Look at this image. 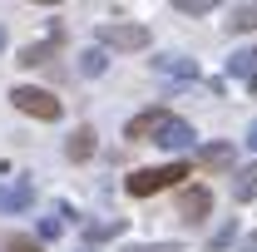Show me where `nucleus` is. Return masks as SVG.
Listing matches in <instances>:
<instances>
[{
    "label": "nucleus",
    "instance_id": "nucleus-12",
    "mask_svg": "<svg viewBox=\"0 0 257 252\" xmlns=\"http://www.w3.org/2000/svg\"><path fill=\"white\" fill-rule=\"evenodd\" d=\"M232 198H237V203H252V198H257V163H247V168L237 173V183H232Z\"/></svg>",
    "mask_w": 257,
    "mask_h": 252
},
{
    "label": "nucleus",
    "instance_id": "nucleus-2",
    "mask_svg": "<svg viewBox=\"0 0 257 252\" xmlns=\"http://www.w3.org/2000/svg\"><path fill=\"white\" fill-rule=\"evenodd\" d=\"M10 104L20 109V114H30V119H60L64 114V104L50 89H35V84H15L10 89Z\"/></svg>",
    "mask_w": 257,
    "mask_h": 252
},
{
    "label": "nucleus",
    "instance_id": "nucleus-13",
    "mask_svg": "<svg viewBox=\"0 0 257 252\" xmlns=\"http://www.w3.org/2000/svg\"><path fill=\"white\" fill-rule=\"evenodd\" d=\"M227 74H232V79H247V84H257V50H252V55H232Z\"/></svg>",
    "mask_w": 257,
    "mask_h": 252
},
{
    "label": "nucleus",
    "instance_id": "nucleus-11",
    "mask_svg": "<svg viewBox=\"0 0 257 252\" xmlns=\"http://www.w3.org/2000/svg\"><path fill=\"white\" fill-rule=\"evenodd\" d=\"M198 163L213 173V168H232V144H208L203 154H198Z\"/></svg>",
    "mask_w": 257,
    "mask_h": 252
},
{
    "label": "nucleus",
    "instance_id": "nucleus-24",
    "mask_svg": "<svg viewBox=\"0 0 257 252\" xmlns=\"http://www.w3.org/2000/svg\"><path fill=\"white\" fill-rule=\"evenodd\" d=\"M0 50H5V25H0Z\"/></svg>",
    "mask_w": 257,
    "mask_h": 252
},
{
    "label": "nucleus",
    "instance_id": "nucleus-23",
    "mask_svg": "<svg viewBox=\"0 0 257 252\" xmlns=\"http://www.w3.org/2000/svg\"><path fill=\"white\" fill-rule=\"evenodd\" d=\"M247 144H252V149H257V124H252V129H247Z\"/></svg>",
    "mask_w": 257,
    "mask_h": 252
},
{
    "label": "nucleus",
    "instance_id": "nucleus-5",
    "mask_svg": "<svg viewBox=\"0 0 257 252\" xmlns=\"http://www.w3.org/2000/svg\"><path fill=\"white\" fill-rule=\"evenodd\" d=\"M208 213H213V193H208V188H183V193H178V218L203 222Z\"/></svg>",
    "mask_w": 257,
    "mask_h": 252
},
{
    "label": "nucleus",
    "instance_id": "nucleus-16",
    "mask_svg": "<svg viewBox=\"0 0 257 252\" xmlns=\"http://www.w3.org/2000/svg\"><path fill=\"white\" fill-rule=\"evenodd\" d=\"M227 30H257V5H237V10H232V20H227Z\"/></svg>",
    "mask_w": 257,
    "mask_h": 252
},
{
    "label": "nucleus",
    "instance_id": "nucleus-9",
    "mask_svg": "<svg viewBox=\"0 0 257 252\" xmlns=\"http://www.w3.org/2000/svg\"><path fill=\"white\" fill-rule=\"evenodd\" d=\"M94 144H99V134L89 124L84 129H74V134H69V144H64V154L74 158V163H84V158H94Z\"/></svg>",
    "mask_w": 257,
    "mask_h": 252
},
{
    "label": "nucleus",
    "instance_id": "nucleus-15",
    "mask_svg": "<svg viewBox=\"0 0 257 252\" xmlns=\"http://www.w3.org/2000/svg\"><path fill=\"white\" fill-rule=\"evenodd\" d=\"M119 232H124V222H119V218H109V222H89V227H84V237H89V242H109V237H119Z\"/></svg>",
    "mask_w": 257,
    "mask_h": 252
},
{
    "label": "nucleus",
    "instance_id": "nucleus-22",
    "mask_svg": "<svg viewBox=\"0 0 257 252\" xmlns=\"http://www.w3.org/2000/svg\"><path fill=\"white\" fill-rule=\"evenodd\" d=\"M242 252H257V232H252V237H242Z\"/></svg>",
    "mask_w": 257,
    "mask_h": 252
},
{
    "label": "nucleus",
    "instance_id": "nucleus-25",
    "mask_svg": "<svg viewBox=\"0 0 257 252\" xmlns=\"http://www.w3.org/2000/svg\"><path fill=\"white\" fill-rule=\"evenodd\" d=\"M40 5H60V0H40Z\"/></svg>",
    "mask_w": 257,
    "mask_h": 252
},
{
    "label": "nucleus",
    "instance_id": "nucleus-10",
    "mask_svg": "<svg viewBox=\"0 0 257 252\" xmlns=\"http://www.w3.org/2000/svg\"><path fill=\"white\" fill-rule=\"evenodd\" d=\"M163 149H193V124H183V119H173V124L159 134Z\"/></svg>",
    "mask_w": 257,
    "mask_h": 252
},
{
    "label": "nucleus",
    "instance_id": "nucleus-7",
    "mask_svg": "<svg viewBox=\"0 0 257 252\" xmlns=\"http://www.w3.org/2000/svg\"><path fill=\"white\" fill-rule=\"evenodd\" d=\"M60 40H64V30H55L45 45H30V50H20V55H15V64H25V69H40V64H50V60H55V45H60Z\"/></svg>",
    "mask_w": 257,
    "mask_h": 252
},
{
    "label": "nucleus",
    "instance_id": "nucleus-20",
    "mask_svg": "<svg viewBox=\"0 0 257 252\" xmlns=\"http://www.w3.org/2000/svg\"><path fill=\"white\" fill-rule=\"evenodd\" d=\"M60 232H64L60 218H40V237H60Z\"/></svg>",
    "mask_w": 257,
    "mask_h": 252
},
{
    "label": "nucleus",
    "instance_id": "nucleus-14",
    "mask_svg": "<svg viewBox=\"0 0 257 252\" xmlns=\"http://www.w3.org/2000/svg\"><path fill=\"white\" fill-rule=\"evenodd\" d=\"M104 64H109V55H104V45H89V50L79 55V74H104Z\"/></svg>",
    "mask_w": 257,
    "mask_h": 252
},
{
    "label": "nucleus",
    "instance_id": "nucleus-8",
    "mask_svg": "<svg viewBox=\"0 0 257 252\" xmlns=\"http://www.w3.org/2000/svg\"><path fill=\"white\" fill-rule=\"evenodd\" d=\"M154 69H159L163 79H198V64H193L188 55H159Z\"/></svg>",
    "mask_w": 257,
    "mask_h": 252
},
{
    "label": "nucleus",
    "instance_id": "nucleus-19",
    "mask_svg": "<svg viewBox=\"0 0 257 252\" xmlns=\"http://www.w3.org/2000/svg\"><path fill=\"white\" fill-rule=\"evenodd\" d=\"M0 252H40V242H35V237H15V232H10V237L0 242Z\"/></svg>",
    "mask_w": 257,
    "mask_h": 252
},
{
    "label": "nucleus",
    "instance_id": "nucleus-1",
    "mask_svg": "<svg viewBox=\"0 0 257 252\" xmlns=\"http://www.w3.org/2000/svg\"><path fill=\"white\" fill-rule=\"evenodd\" d=\"M188 178V163H159V168H139V173H128V198H154V193L173 188V183H183Z\"/></svg>",
    "mask_w": 257,
    "mask_h": 252
},
{
    "label": "nucleus",
    "instance_id": "nucleus-4",
    "mask_svg": "<svg viewBox=\"0 0 257 252\" xmlns=\"http://www.w3.org/2000/svg\"><path fill=\"white\" fill-rule=\"evenodd\" d=\"M168 124H173L168 109H144V114H134V119L124 124V139H134V144H149V139H154V144H159V134Z\"/></svg>",
    "mask_w": 257,
    "mask_h": 252
},
{
    "label": "nucleus",
    "instance_id": "nucleus-21",
    "mask_svg": "<svg viewBox=\"0 0 257 252\" xmlns=\"http://www.w3.org/2000/svg\"><path fill=\"white\" fill-rule=\"evenodd\" d=\"M124 252H178L173 242H154V247H124Z\"/></svg>",
    "mask_w": 257,
    "mask_h": 252
},
{
    "label": "nucleus",
    "instance_id": "nucleus-17",
    "mask_svg": "<svg viewBox=\"0 0 257 252\" xmlns=\"http://www.w3.org/2000/svg\"><path fill=\"white\" fill-rule=\"evenodd\" d=\"M173 10H183V15H213L218 0H173Z\"/></svg>",
    "mask_w": 257,
    "mask_h": 252
},
{
    "label": "nucleus",
    "instance_id": "nucleus-6",
    "mask_svg": "<svg viewBox=\"0 0 257 252\" xmlns=\"http://www.w3.org/2000/svg\"><path fill=\"white\" fill-rule=\"evenodd\" d=\"M35 203V188L25 183V178H15V183H0V208L5 213H25Z\"/></svg>",
    "mask_w": 257,
    "mask_h": 252
},
{
    "label": "nucleus",
    "instance_id": "nucleus-3",
    "mask_svg": "<svg viewBox=\"0 0 257 252\" xmlns=\"http://www.w3.org/2000/svg\"><path fill=\"white\" fill-rule=\"evenodd\" d=\"M94 40L104 50H144L149 45V30L144 25H119V20H109V25H99Z\"/></svg>",
    "mask_w": 257,
    "mask_h": 252
},
{
    "label": "nucleus",
    "instance_id": "nucleus-18",
    "mask_svg": "<svg viewBox=\"0 0 257 252\" xmlns=\"http://www.w3.org/2000/svg\"><path fill=\"white\" fill-rule=\"evenodd\" d=\"M232 237H237V222H223V227L213 232V242H208V252H223L227 242H232Z\"/></svg>",
    "mask_w": 257,
    "mask_h": 252
}]
</instances>
